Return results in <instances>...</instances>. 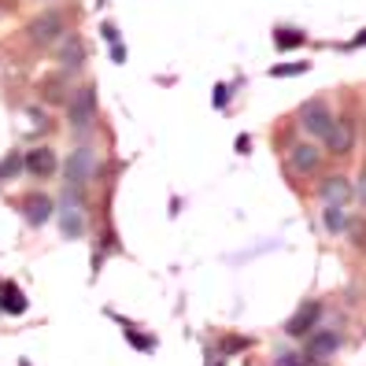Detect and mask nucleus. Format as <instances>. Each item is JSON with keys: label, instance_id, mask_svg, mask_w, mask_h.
<instances>
[{"label": "nucleus", "instance_id": "nucleus-1", "mask_svg": "<svg viewBox=\"0 0 366 366\" xmlns=\"http://www.w3.org/2000/svg\"><path fill=\"white\" fill-rule=\"evenodd\" d=\"M59 233L67 241H78L85 233V192L67 185L63 189V200H59Z\"/></svg>", "mask_w": 366, "mask_h": 366}, {"label": "nucleus", "instance_id": "nucleus-2", "mask_svg": "<svg viewBox=\"0 0 366 366\" xmlns=\"http://www.w3.org/2000/svg\"><path fill=\"white\" fill-rule=\"evenodd\" d=\"M97 170H100V159H97V152H93L89 144L74 148V152L63 159V178H67V185H74V189L89 185L97 178Z\"/></svg>", "mask_w": 366, "mask_h": 366}, {"label": "nucleus", "instance_id": "nucleus-3", "mask_svg": "<svg viewBox=\"0 0 366 366\" xmlns=\"http://www.w3.org/2000/svg\"><path fill=\"white\" fill-rule=\"evenodd\" d=\"M63 34H67V19H63V11H41V15H34L26 23V37H30V45H37V49L56 45Z\"/></svg>", "mask_w": 366, "mask_h": 366}, {"label": "nucleus", "instance_id": "nucleus-4", "mask_svg": "<svg viewBox=\"0 0 366 366\" xmlns=\"http://www.w3.org/2000/svg\"><path fill=\"white\" fill-rule=\"evenodd\" d=\"M296 122H300V130H304L307 137L322 141V137H326V130L333 126V112H330V104L322 100V97H315V100H304V104H300Z\"/></svg>", "mask_w": 366, "mask_h": 366}, {"label": "nucleus", "instance_id": "nucleus-5", "mask_svg": "<svg viewBox=\"0 0 366 366\" xmlns=\"http://www.w3.org/2000/svg\"><path fill=\"white\" fill-rule=\"evenodd\" d=\"M93 119H97V89L93 85H81V89H74L71 100H67V122H71V130L81 134L93 126Z\"/></svg>", "mask_w": 366, "mask_h": 366}, {"label": "nucleus", "instance_id": "nucleus-6", "mask_svg": "<svg viewBox=\"0 0 366 366\" xmlns=\"http://www.w3.org/2000/svg\"><path fill=\"white\" fill-rule=\"evenodd\" d=\"M322 156H326V152H322L315 141L292 144V148H289V167H292V174H300V178L318 174V170H322Z\"/></svg>", "mask_w": 366, "mask_h": 366}, {"label": "nucleus", "instance_id": "nucleus-7", "mask_svg": "<svg viewBox=\"0 0 366 366\" xmlns=\"http://www.w3.org/2000/svg\"><path fill=\"white\" fill-rule=\"evenodd\" d=\"M322 144H326L330 156H348L352 148H355V126H352L348 119H333V126L326 130Z\"/></svg>", "mask_w": 366, "mask_h": 366}, {"label": "nucleus", "instance_id": "nucleus-8", "mask_svg": "<svg viewBox=\"0 0 366 366\" xmlns=\"http://www.w3.org/2000/svg\"><path fill=\"white\" fill-rule=\"evenodd\" d=\"M355 197V185L344 178V174H330L318 182V200L322 204H337V207H348V200Z\"/></svg>", "mask_w": 366, "mask_h": 366}, {"label": "nucleus", "instance_id": "nucleus-9", "mask_svg": "<svg viewBox=\"0 0 366 366\" xmlns=\"http://www.w3.org/2000/svg\"><path fill=\"white\" fill-rule=\"evenodd\" d=\"M23 170L45 182V178H52L56 170H59V159H56V152H52L49 144H41V148H30V152L23 156Z\"/></svg>", "mask_w": 366, "mask_h": 366}, {"label": "nucleus", "instance_id": "nucleus-10", "mask_svg": "<svg viewBox=\"0 0 366 366\" xmlns=\"http://www.w3.org/2000/svg\"><path fill=\"white\" fill-rule=\"evenodd\" d=\"M337 348H340V333L337 330H311L307 333V352H304V359H330V355H337Z\"/></svg>", "mask_w": 366, "mask_h": 366}, {"label": "nucleus", "instance_id": "nucleus-11", "mask_svg": "<svg viewBox=\"0 0 366 366\" xmlns=\"http://www.w3.org/2000/svg\"><path fill=\"white\" fill-rule=\"evenodd\" d=\"M318 318H322V304H318V300H307V304L285 322V333H289V337H307V333L318 326Z\"/></svg>", "mask_w": 366, "mask_h": 366}, {"label": "nucleus", "instance_id": "nucleus-12", "mask_svg": "<svg viewBox=\"0 0 366 366\" xmlns=\"http://www.w3.org/2000/svg\"><path fill=\"white\" fill-rule=\"evenodd\" d=\"M56 59H59L63 71H78L81 63H85V45H81V37H78V34H63V37H59Z\"/></svg>", "mask_w": 366, "mask_h": 366}, {"label": "nucleus", "instance_id": "nucleus-13", "mask_svg": "<svg viewBox=\"0 0 366 366\" xmlns=\"http://www.w3.org/2000/svg\"><path fill=\"white\" fill-rule=\"evenodd\" d=\"M23 214H26L30 226H45L49 214H52V200L45 197V192H34V197L23 200Z\"/></svg>", "mask_w": 366, "mask_h": 366}, {"label": "nucleus", "instance_id": "nucleus-14", "mask_svg": "<svg viewBox=\"0 0 366 366\" xmlns=\"http://www.w3.org/2000/svg\"><path fill=\"white\" fill-rule=\"evenodd\" d=\"M348 207H337V204H322V226H326V233L340 237L344 229H348Z\"/></svg>", "mask_w": 366, "mask_h": 366}, {"label": "nucleus", "instance_id": "nucleus-15", "mask_svg": "<svg viewBox=\"0 0 366 366\" xmlns=\"http://www.w3.org/2000/svg\"><path fill=\"white\" fill-rule=\"evenodd\" d=\"M0 307H4L8 315H23L26 311V296H23V289H19L15 282L0 285Z\"/></svg>", "mask_w": 366, "mask_h": 366}, {"label": "nucleus", "instance_id": "nucleus-16", "mask_svg": "<svg viewBox=\"0 0 366 366\" xmlns=\"http://www.w3.org/2000/svg\"><path fill=\"white\" fill-rule=\"evenodd\" d=\"M304 41H307V34H304V30H292V26L274 30V45L282 49V52H289V49H300Z\"/></svg>", "mask_w": 366, "mask_h": 366}, {"label": "nucleus", "instance_id": "nucleus-17", "mask_svg": "<svg viewBox=\"0 0 366 366\" xmlns=\"http://www.w3.org/2000/svg\"><path fill=\"white\" fill-rule=\"evenodd\" d=\"M311 63H282V67H270L274 78H292V74H307Z\"/></svg>", "mask_w": 366, "mask_h": 366}, {"label": "nucleus", "instance_id": "nucleus-18", "mask_svg": "<svg viewBox=\"0 0 366 366\" xmlns=\"http://www.w3.org/2000/svg\"><path fill=\"white\" fill-rule=\"evenodd\" d=\"M19 170H23V156H19V152H11L4 163H0V178H15Z\"/></svg>", "mask_w": 366, "mask_h": 366}, {"label": "nucleus", "instance_id": "nucleus-19", "mask_svg": "<svg viewBox=\"0 0 366 366\" xmlns=\"http://www.w3.org/2000/svg\"><path fill=\"white\" fill-rule=\"evenodd\" d=\"M126 337H130V344H134V348H141V352H152L156 348V340L152 337H141L137 330H126Z\"/></svg>", "mask_w": 366, "mask_h": 366}, {"label": "nucleus", "instance_id": "nucleus-20", "mask_svg": "<svg viewBox=\"0 0 366 366\" xmlns=\"http://www.w3.org/2000/svg\"><path fill=\"white\" fill-rule=\"evenodd\" d=\"M348 229H352V241L359 248H366V222H348Z\"/></svg>", "mask_w": 366, "mask_h": 366}, {"label": "nucleus", "instance_id": "nucleus-21", "mask_svg": "<svg viewBox=\"0 0 366 366\" xmlns=\"http://www.w3.org/2000/svg\"><path fill=\"white\" fill-rule=\"evenodd\" d=\"M355 197H359V204L366 207V167L359 170V182H355Z\"/></svg>", "mask_w": 366, "mask_h": 366}, {"label": "nucleus", "instance_id": "nucleus-22", "mask_svg": "<svg viewBox=\"0 0 366 366\" xmlns=\"http://www.w3.org/2000/svg\"><path fill=\"white\" fill-rule=\"evenodd\" d=\"M277 366H311V362H300V355L285 352V355H277Z\"/></svg>", "mask_w": 366, "mask_h": 366}, {"label": "nucleus", "instance_id": "nucleus-23", "mask_svg": "<svg viewBox=\"0 0 366 366\" xmlns=\"http://www.w3.org/2000/svg\"><path fill=\"white\" fill-rule=\"evenodd\" d=\"M226 100H229V89L219 85V89H214V107H226Z\"/></svg>", "mask_w": 366, "mask_h": 366}, {"label": "nucleus", "instance_id": "nucleus-24", "mask_svg": "<svg viewBox=\"0 0 366 366\" xmlns=\"http://www.w3.org/2000/svg\"><path fill=\"white\" fill-rule=\"evenodd\" d=\"M237 348H248V340L244 337H229L226 340V352H237Z\"/></svg>", "mask_w": 366, "mask_h": 366}, {"label": "nucleus", "instance_id": "nucleus-25", "mask_svg": "<svg viewBox=\"0 0 366 366\" xmlns=\"http://www.w3.org/2000/svg\"><path fill=\"white\" fill-rule=\"evenodd\" d=\"M362 45H366V30H359L355 41H352V49H362Z\"/></svg>", "mask_w": 366, "mask_h": 366}, {"label": "nucleus", "instance_id": "nucleus-26", "mask_svg": "<svg viewBox=\"0 0 366 366\" xmlns=\"http://www.w3.org/2000/svg\"><path fill=\"white\" fill-rule=\"evenodd\" d=\"M23 366H30V362H23Z\"/></svg>", "mask_w": 366, "mask_h": 366}]
</instances>
